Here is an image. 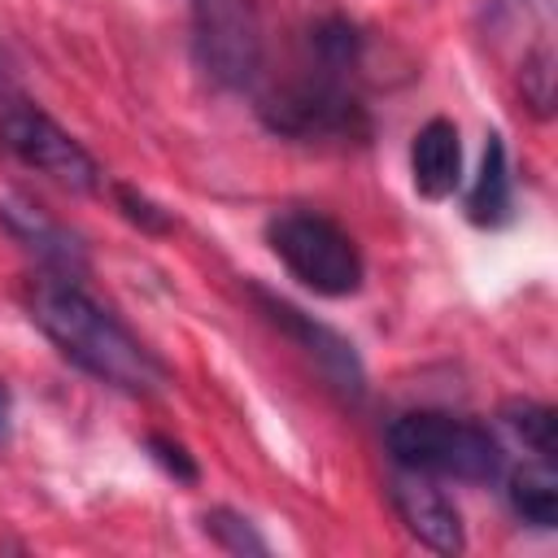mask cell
<instances>
[{
  "mask_svg": "<svg viewBox=\"0 0 558 558\" xmlns=\"http://www.w3.org/2000/svg\"><path fill=\"white\" fill-rule=\"evenodd\" d=\"M31 318L61 349V357H70L83 375H92L118 392L148 397L166 384L161 357L113 310H105L83 288V279L39 275L35 292H31Z\"/></svg>",
  "mask_w": 558,
  "mask_h": 558,
  "instance_id": "1",
  "label": "cell"
},
{
  "mask_svg": "<svg viewBox=\"0 0 558 558\" xmlns=\"http://www.w3.org/2000/svg\"><path fill=\"white\" fill-rule=\"evenodd\" d=\"M388 453L401 471L414 475H440V480H466V484H493L506 471V453L493 440V432L475 418H458L445 410H410L397 414L384 432Z\"/></svg>",
  "mask_w": 558,
  "mask_h": 558,
  "instance_id": "2",
  "label": "cell"
},
{
  "mask_svg": "<svg viewBox=\"0 0 558 558\" xmlns=\"http://www.w3.org/2000/svg\"><path fill=\"white\" fill-rule=\"evenodd\" d=\"M0 148L74 192H92L100 183L96 157L39 109V100L9 70L4 52H0Z\"/></svg>",
  "mask_w": 558,
  "mask_h": 558,
  "instance_id": "3",
  "label": "cell"
},
{
  "mask_svg": "<svg viewBox=\"0 0 558 558\" xmlns=\"http://www.w3.org/2000/svg\"><path fill=\"white\" fill-rule=\"evenodd\" d=\"M270 253L318 296H353L366 279V262L344 227L314 209H283L266 222Z\"/></svg>",
  "mask_w": 558,
  "mask_h": 558,
  "instance_id": "4",
  "label": "cell"
},
{
  "mask_svg": "<svg viewBox=\"0 0 558 558\" xmlns=\"http://www.w3.org/2000/svg\"><path fill=\"white\" fill-rule=\"evenodd\" d=\"M340 74H349V70L318 61V70H310L305 78L279 87L275 96H266L257 105L262 122L292 140H362L366 113Z\"/></svg>",
  "mask_w": 558,
  "mask_h": 558,
  "instance_id": "5",
  "label": "cell"
},
{
  "mask_svg": "<svg viewBox=\"0 0 558 558\" xmlns=\"http://www.w3.org/2000/svg\"><path fill=\"white\" fill-rule=\"evenodd\" d=\"M248 296L257 301V310H262L288 340H296V344L305 349V357H314V366L323 371V379H327L331 388H340L344 397H362V392H366V371H362L353 344H349L340 331H331L327 323L301 314L296 305H288L283 296H275V292H266V288H257V283H248Z\"/></svg>",
  "mask_w": 558,
  "mask_h": 558,
  "instance_id": "6",
  "label": "cell"
},
{
  "mask_svg": "<svg viewBox=\"0 0 558 558\" xmlns=\"http://www.w3.org/2000/svg\"><path fill=\"white\" fill-rule=\"evenodd\" d=\"M201 61L222 83H248L257 70V26L240 0H201Z\"/></svg>",
  "mask_w": 558,
  "mask_h": 558,
  "instance_id": "7",
  "label": "cell"
},
{
  "mask_svg": "<svg viewBox=\"0 0 558 558\" xmlns=\"http://www.w3.org/2000/svg\"><path fill=\"white\" fill-rule=\"evenodd\" d=\"M392 506L401 514V523L436 554H462L466 536H462V519L453 510V501L427 484V475H414V471H401L392 480Z\"/></svg>",
  "mask_w": 558,
  "mask_h": 558,
  "instance_id": "8",
  "label": "cell"
},
{
  "mask_svg": "<svg viewBox=\"0 0 558 558\" xmlns=\"http://www.w3.org/2000/svg\"><path fill=\"white\" fill-rule=\"evenodd\" d=\"M0 222H4V231L39 262V275L83 279V270H87L83 244H78L61 222H52L44 209H35V205H26V201H0Z\"/></svg>",
  "mask_w": 558,
  "mask_h": 558,
  "instance_id": "9",
  "label": "cell"
},
{
  "mask_svg": "<svg viewBox=\"0 0 558 558\" xmlns=\"http://www.w3.org/2000/svg\"><path fill=\"white\" fill-rule=\"evenodd\" d=\"M410 179H414V192L427 201H445L462 183V144L449 118H432L418 126L410 144Z\"/></svg>",
  "mask_w": 558,
  "mask_h": 558,
  "instance_id": "10",
  "label": "cell"
},
{
  "mask_svg": "<svg viewBox=\"0 0 558 558\" xmlns=\"http://www.w3.org/2000/svg\"><path fill=\"white\" fill-rule=\"evenodd\" d=\"M466 218L475 227H501L510 218V166H506V144L501 135H488L475 183L466 192Z\"/></svg>",
  "mask_w": 558,
  "mask_h": 558,
  "instance_id": "11",
  "label": "cell"
},
{
  "mask_svg": "<svg viewBox=\"0 0 558 558\" xmlns=\"http://www.w3.org/2000/svg\"><path fill=\"white\" fill-rule=\"evenodd\" d=\"M506 501H510L514 519L549 532L558 523V475H554V462H527V466H519L510 475Z\"/></svg>",
  "mask_w": 558,
  "mask_h": 558,
  "instance_id": "12",
  "label": "cell"
},
{
  "mask_svg": "<svg viewBox=\"0 0 558 558\" xmlns=\"http://www.w3.org/2000/svg\"><path fill=\"white\" fill-rule=\"evenodd\" d=\"M501 418L510 423V432L536 453V462H558V414L549 410V405H541V401H506V410H501Z\"/></svg>",
  "mask_w": 558,
  "mask_h": 558,
  "instance_id": "13",
  "label": "cell"
},
{
  "mask_svg": "<svg viewBox=\"0 0 558 558\" xmlns=\"http://www.w3.org/2000/svg\"><path fill=\"white\" fill-rule=\"evenodd\" d=\"M519 92H523V105H527L536 118H549V113H554V48H549L545 39L523 57Z\"/></svg>",
  "mask_w": 558,
  "mask_h": 558,
  "instance_id": "14",
  "label": "cell"
},
{
  "mask_svg": "<svg viewBox=\"0 0 558 558\" xmlns=\"http://www.w3.org/2000/svg\"><path fill=\"white\" fill-rule=\"evenodd\" d=\"M205 532H209L222 549H231V554H270V545L257 536V527H253L244 514L227 510V506H218V510L205 514Z\"/></svg>",
  "mask_w": 558,
  "mask_h": 558,
  "instance_id": "15",
  "label": "cell"
},
{
  "mask_svg": "<svg viewBox=\"0 0 558 558\" xmlns=\"http://www.w3.org/2000/svg\"><path fill=\"white\" fill-rule=\"evenodd\" d=\"M113 196H118V205H122V214L140 227V231H148V235H166L170 231V214L166 209H157L144 192H135V187H126V183H118L113 187Z\"/></svg>",
  "mask_w": 558,
  "mask_h": 558,
  "instance_id": "16",
  "label": "cell"
},
{
  "mask_svg": "<svg viewBox=\"0 0 558 558\" xmlns=\"http://www.w3.org/2000/svg\"><path fill=\"white\" fill-rule=\"evenodd\" d=\"M148 453L174 475V480H183V484H196V462H192V453L179 445V440H170V436H148Z\"/></svg>",
  "mask_w": 558,
  "mask_h": 558,
  "instance_id": "17",
  "label": "cell"
},
{
  "mask_svg": "<svg viewBox=\"0 0 558 558\" xmlns=\"http://www.w3.org/2000/svg\"><path fill=\"white\" fill-rule=\"evenodd\" d=\"M9 423H13V397H9V384L0 379V445L9 440Z\"/></svg>",
  "mask_w": 558,
  "mask_h": 558,
  "instance_id": "18",
  "label": "cell"
}]
</instances>
